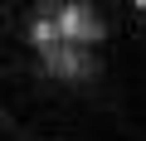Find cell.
<instances>
[{
	"label": "cell",
	"instance_id": "1",
	"mask_svg": "<svg viewBox=\"0 0 146 141\" xmlns=\"http://www.w3.org/2000/svg\"><path fill=\"white\" fill-rule=\"evenodd\" d=\"M0 141H146V0H0Z\"/></svg>",
	"mask_w": 146,
	"mask_h": 141
}]
</instances>
